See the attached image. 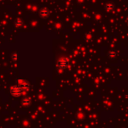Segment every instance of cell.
Listing matches in <instances>:
<instances>
[{"label":"cell","mask_w":128,"mask_h":128,"mask_svg":"<svg viewBox=\"0 0 128 128\" xmlns=\"http://www.w3.org/2000/svg\"><path fill=\"white\" fill-rule=\"evenodd\" d=\"M23 89L21 87H20L19 85H16L11 88V94L14 96H18L21 95V94L23 93Z\"/></svg>","instance_id":"6da1fadb"},{"label":"cell","mask_w":128,"mask_h":128,"mask_svg":"<svg viewBox=\"0 0 128 128\" xmlns=\"http://www.w3.org/2000/svg\"><path fill=\"white\" fill-rule=\"evenodd\" d=\"M68 60L67 58H61L58 62V67L61 69H65L68 66Z\"/></svg>","instance_id":"7a4b0ae2"},{"label":"cell","mask_w":128,"mask_h":128,"mask_svg":"<svg viewBox=\"0 0 128 128\" xmlns=\"http://www.w3.org/2000/svg\"><path fill=\"white\" fill-rule=\"evenodd\" d=\"M17 84L18 85H19L20 87H21L23 90H26V89H28L29 87V82L24 80V79H22V78H20V79H18L17 80Z\"/></svg>","instance_id":"3957f363"},{"label":"cell","mask_w":128,"mask_h":128,"mask_svg":"<svg viewBox=\"0 0 128 128\" xmlns=\"http://www.w3.org/2000/svg\"><path fill=\"white\" fill-rule=\"evenodd\" d=\"M22 103H23V105H24V106H29V105L31 104V99H30L29 98H28V97L24 98V99H23V100H22Z\"/></svg>","instance_id":"277c9868"},{"label":"cell","mask_w":128,"mask_h":128,"mask_svg":"<svg viewBox=\"0 0 128 128\" xmlns=\"http://www.w3.org/2000/svg\"><path fill=\"white\" fill-rule=\"evenodd\" d=\"M11 59L14 60V61H17V60L19 59V57H18V54L17 53H14L12 55H11Z\"/></svg>","instance_id":"5b68a950"},{"label":"cell","mask_w":128,"mask_h":128,"mask_svg":"<svg viewBox=\"0 0 128 128\" xmlns=\"http://www.w3.org/2000/svg\"><path fill=\"white\" fill-rule=\"evenodd\" d=\"M116 55H117V53L115 51H110V52L109 53V57H111L112 59L115 58L116 57Z\"/></svg>","instance_id":"8992f818"}]
</instances>
